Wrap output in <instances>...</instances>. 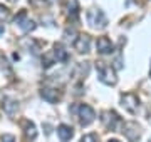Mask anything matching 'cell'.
Here are the masks:
<instances>
[{"instance_id":"cell-1","label":"cell","mask_w":151,"mask_h":142,"mask_svg":"<svg viewBox=\"0 0 151 142\" xmlns=\"http://www.w3.org/2000/svg\"><path fill=\"white\" fill-rule=\"evenodd\" d=\"M97 74H99V80L106 85H114L118 82V77H116V72L111 65H106L104 62H97L96 64Z\"/></svg>"},{"instance_id":"cell-2","label":"cell","mask_w":151,"mask_h":142,"mask_svg":"<svg viewBox=\"0 0 151 142\" xmlns=\"http://www.w3.org/2000/svg\"><path fill=\"white\" fill-rule=\"evenodd\" d=\"M86 18H87V23L94 28H104L108 25V18H106V15H104V12L101 9H91V10H87Z\"/></svg>"},{"instance_id":"cell-3","label":"cell","mask_w":151,"mask_h":142,"mask_svg":"<svg viewBox=\"0 0 151 142\" xmlns=\"http://www.w3.org/2000/svg\"><path fill=\"white\" fill-rule=\"evenodd\" d=\"M77 115H79V120H81V126H89V124L94 122V119H96L94 109L87 104L77 105Z\"/></svg>"},{"instance_id":"cell-4","label":"cell","mask_w":151,"mask_h":142,"mask_svg":"<svg viewBox=\"0 0 151 142\" xmlns=\"http://www.w3.org/2000/svg\"><path fill=\"white\" fill-rule=\"evenodd\" d=\"M121 105H123L128 112L136 114V112H138V109H139V99H138V95H136V94L128 92V94H124L123 97H121Z\"/></svg>"},{"instance_id":"cell-5","label":"cell","mask_w":151,"mask_h":142,"mask_svg":"<svg viewBox=\"0 0 151 142\" xmlns=\"http://www.w3.org/2000/svg\"><path fill=\"white\" fill-rule=\"evenodd\" d=\"M101 122H103V126L108 131H114L119 122V117L113 110H104V112H101Z\"/></svg>"},{"instance_id":"cell-6","label":"cell","mask_w":151,"mask_h":142,"mask_svg":"<svg viewBox=\"0 0 151 142\" xmlns=\"http://www.w3.org/2000/svg\"><path fill=\"white\" fill-rule=\"evenodd\" d=\"M121 132H123L124 136L128 137V141H131V142H136L141 137L139 127H138L136 122H126V124L123 126V131Z\"/></svg>"},{"instance_id":"cell-7","label":"cell","mask_w":151,"mask_h":142,"mask_svg":"<svg viewBox=\"0 0 151 142\" xmlns=\"http://www.w3.org/2000/svg\"><path fill=\"white\" fill-rule=\"evenodd\" d=\"M72 47L79 54H87L89 47H91V37L89 35H77V38L72 42Z\"/></svg>"},{"instance_id":"cell-8","label":"cell","mask_w":151,"mask_h":142,"mask_svg":"<svg viewBox=\"0 0 151 142\" xmlns=\"http://www.w3.org/2000/svg\"><path fill=\"white\" fill-rule=\"evenodd\" d=\"M96 49L101 55H109L114 52V44L108 37H99L96 42Z\"/></svg>"},{"instance_id":"cell-9","label":"cell","mask_w":151,"mask_h":142,"mask_svg":"<svg viewBox=\"0 0 151 142\" xmlns=\"http://www.w3.org/2000/svg\"><path fill=\"white\" fill-rule=\"evenodd\" d=\"M40 97L45 100V102H49V104H55L57 100L60 99V94L57 89H50V87H45L40 90Z\"/></svg>"},{"instance_id":"cell-10","label":"cell","mask_w":151,"mask_h":142,"mask_svg":"<svg viewBox=\"0 0 151 142\" xmlns=\"http://www.w3.org/2000/svg\"><path fill=\"white\" fill-rule=\"evenodd\" d=\"M57 136H59V139L62 142H67L72 139V136H74V131H72V127L70 126H65V124H60L59 127H57Z\"/></svg>"},{"instance_id":"cell-11","label":"cell","mask_w":151,"mask_h":142,"mask_svg":"<svg viewBox=\"0 0 151 142\" xmlns=\"http://www.w3.org/2000/svg\"><path fill=\"white\" fill-rule=\"evenodd\" d=\"M2 107H4V112H5L7 115H14L17 110H19V104H17V100L9 99V97H5L4 100H2Z\"/></svg>"},{"instance_id":"cell-12","label":"cell","mask_w":151,"mask_h":142,"mask_svg":"<svg viewBox=\"0 0 151 142\" xmlns=\"http://www.w3.org/2000/svg\"><path fill=\"white\" fill-rule=\"evenodd\" d=\"M52 54H54V57H55V60H57V62H67V59H69L67 50H65L60 44H55V45H54Z\"/></svg>"},{"instance_id":"cell-13","label":"cell","mask_w":151,"mask_h":142,"mask_svg":"<svg viewBox=\"0 0 151 142\" xmlns=\"http://www.w3.org/2000/svg\"><path fill=\"white\" fill-rule=\"evenodd\" d=\"M19 27L22 28V32L29 33V32H32V30H35V27H37V23L34 22L32 18H29V17H25V18H24V20H22V22L19 23Z\"/></svg>"},{"instance_id":"cell-14","label":"cell","mask_w":151,"mask_h":142,"mask_svg":"<svg viewBox=\"0 0 151 142\" xmlns=\"http://www.w3.org/2000/svg\"><path fill=\"white\" fill-rule=\"evenodd\" d=\"M67 9H69V15L72 18H77V15H79V2L77 0H67Z\"/></svg>"},{"instance_id":"cell-15","label":"cell","mask_w":151,"mask_h":142,"mask_svg":"<svg viewBox=\"0 0 151 142\" xmlns=\"http://www.w3.org/2000/svg\"><path fill=\"white\" fill-rule=\"evenodd\" d=\"M25 124H27V127H25V136H27L30 141H34V139L37 137V129H35V126H34L32 122H29V120Z\"/></svg>"},{"instance_id":"cell-16","label":"cell","mask_w":151,"mask_h":142,"mask_svg":"<svg viewBox=\"0 0 151 142\" xmlns=\"http://www.w3.org/2000/svg\"><path fill=\"white\" fill-rule=\"evenodd\" d=\"M57 62L55 60V57H54V54H45L44 55V59H42V67L44 69H49V67H52Z\"/></svg>"},{"instance_id":"cell-17","label":"cell","mask_w":151,"mask_h":142,"mask_svg":"<svg viewBox=\"0 0 151 142\" xmlns=\"http://www.w3.org/2000/svg\"><path fill=\"white\" fill-rule=\"evenodd\" d=\"M64 38L65 40H72V42H74L76 38V30L74 28H65V32H64Z\"/></svg>"},{"instance_id":"cell-18","label":"cell","mask_w":151,"mask_h":142,"mask_svg":"<svg viewBox=\"0 0 151 142\" xmlns=\"http://www.w3.org/2000/svg\"><path fill=\"white\" fill-rule=\"evenodd\" d=\"M81 142H99V141H97L96 134H87V136H84L81 139Z\"/></svg>"},{"instance_id":"cell-19","label":"cell","mask_w":151,"mask_h":142,"mask_svg":"<svg viewBox=\"0 0 151 142\" xmlns=\"http://www.w3.org/2000/svg\"><path fill=\"white\" fill-rule=\"evenodd\" d=\"M25 17H27V12H25V10H20V12H19V15H15V18H14V20H15V23L19 25V23H20L22 20L25 18Z\"/></svg>"},{"instance_id":"cell-20","label":"cell","mask_w":151,"mask_h":142,"mask_svg":"<svg viewBox=\"0 0 151 142\" xmlns=\"http://www.w3.org/2000/svg\"><path fill=\"white\" fill-rule=\"evenodd\" d=\"M0 142H17V141L12 134H4V136L0 137Z\"/></svg>"},{"instance_id":"cell-21","label":"cell","mask_w":151,"mask_h":142,"mask_svg":"<svg viewBox=\"0 0 151 142\" xmlns=\"http://www.w3.org/2000/svg\"><path fill=\"white\" fill-rule=\"evenodd\" d=\"M2 13H4V15H9V10H7L5 7H2V5H0V15H2Z\"/></svg>"},{"instance_id":"cell-22","label":"cell","mask_w":151,"mask_h":142,"mask_svg":"<svg viewBox=\"0 0 151 142\" xmlns=\"http://www.w3.org/2000/svg\"><path fill=\"white\" fill-rule=\"evenodd\" d=\"M4 32H5V25H4V23L0 22V37L4 35Z\"/></svg>"},{"instance_id":"cell-23","label":"cell","mask_w":151,"mask_h":142,"mask_svg":"<svg viewBox=\"0 0 151 142\" xmlns=\"http://www.w3.org/2000/svg\"><path fill=\"white\" fill-rule=\"evenodd\" d=\"M108 142H119V141H116V139H111V141H108Z\"/></svg>"},{"instance_id":"cell-24","label":"cell","mask_w":151,"mask_h":142,"mask_svg":"<svg viewBox=\"0 0 151 142\" xmlns=\"http://www.w3.org/2000/svg\"><path fill=\"white\" fill-rule=\"evenodd\" d=\"M9 2H17V0H9Z\"/></svg>"}]
</instances>
